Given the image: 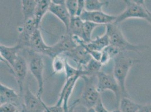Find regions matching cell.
Returning a JSON list of instances; mask_svg holds the SVG:
<instances>
[{
  "label": "cell",
  "mask_w": 151,
  "mask_h": 112,
  "mask_svg": "<svg viewBox=\"0 0 151 112\" xmlns=\"http://www.w3.org/2000/svg\"><path fill=\"white\" fill-rule=\"evenodd\" d=\"M119 24L113 23L106 25V34L109 39L110 45L117 48L122 52L132 51L139 53L142 50L148 48L145 45H137L129 43L124 37Z\"/></svg>",
  "instance_id": "1"
},
{
  "label": "cell",
  "mask_w": 151,
  "mask_h": 112,
  "mask_svg": "<svg viewBox=\"0 0 151 112\" xmlns=\"http://www.w3.org/2000/svg\"><path fill=\"white\" fill-rule=\"evenodd\" d=\"M139 61L124 56V52L114 58L113 75L120 86L122 97H129L125 86L126 78L131 67Z\"/></svg>",
  "instance_id": "2"
},
{
  "label": "cell",
  "mask_w": 151,
  "mask_h": 112,
  "mask_svg": "<svg viewBox=\"0 0 151 112\" xmlns=\"http://www.w3.org/2000/svg\"><path fill=\"white\" fill-rule=\"evenodd\" d=\"M28 67L29 71L36 80L38 84V91L37 96L42 99V95L44 92V63L41 54L36 53L32 50H28Z\"/></svg>",
  "instance_id": "3"
},
{
  "label": "cell",
  "mask_w": 151,
  "mask_h": 112,
  "mask_svg": "<svg viewBox=\"0 0 151 112\" xmlns=\"http://www.w3.org/2000/svg\"><path fill=\"white\" fill-rule=\"evenodd\" d=\"M126 7L125 10L117 16L114 23L120 24L126 19L138 18L147 20L148 9L145 6V1H124Z\"/></svg>",
  "instance_id": "4"
},
{
  "label": "cell",
  "mask_w": 151,
  "mask_h": 112,
  "mask_svg": "<svg viewBox=\"0 0 151 112\" xmlns=\"http://www.w3.org/2000/svg\"><path fill=\"white\" fill-rule=\"evenodd\" d=\"M96 86L98 90L101 93L106 90H111L114 94L117 106L122 97L120 86L113 74H108L100 71L97 75Z\"/></svg>",
  "instance_id": "5"
},
{
  "label": "cell",
  "mask_w": 151,
  "mask_h": 112,
  "mask_svg": "<svg viewBox=\"0 0 151 112\" xmlns=\"http://www.w3.org/2000/svg\"><path fill=\"white\" fill-rule=\"evenodd\" d=\"M95 77H82L85 84L81 96L78 99L81 103L88 109L93 108L101 97V93L98 90L96 84H95L94 82L93 78Z\"/></svg>",
  "instance_id": "6"
},
{
  "label": "cell",
  "mask_w": 151,
  "mask_h": 112,
  "mask_svg": "<svg viewBox=\"0 0 151 112\" xmlns=\"http://www.w3.org/2000/svg\"><path fill=\"white\" fill-rule=\"evenodd\" d=\"M21 112H45L47 106L42 99L32 93L28 82L25 84Z\"/></svg>",
  "instance_id": "7"
},
{
  "label": "cell",
  "mask_w": 151,
  "mask_h": 112,
  "mask_svg": "<svg viewBox=\"0 0 151 112\" xmlns=\"http://www.w3.org/2000/svg\"><path fill=\"white\" fill-rule=\"evenodd\" d=\"M77 45L78 44L73 37L68 33H65L57 43L50 46L46 55L54 58L57 56L62 55L68 52Z\"/></svg>",
  "instance_id": "8"
},
{
  "label": "cell",
  "mask_w": 151,
  "mask_h": 112,
  "mask_svg": "<svg viewBox=\"0 0 151 112\" xmlns=\"http://www.w3.org/2000/svg\"><path fill=\"white\" fill-rule=\"evenodd\" d=\"M10 71L17 80L20 91L19 94L22 97L28 71V65L25 58L22 56H18Z\"/></svg>",
  "instance_id": "9"
},
{
  "label": "cell",
  "mask_w": 151,
  "mask_h": 112,
  "mask_svg": "<svg viewBox=\"0 0 151 112\" xmlns=\"http://www.w3.org/2000/svg\"><path fill=\"white\" fill-rule=\"evenodd\" d=\"M85 43L82 42L73 50L64 54L67 58L71 59L77 64V68L86 66L93 58L86 48Z\"/></svg>",
  "instance_id": "10"
},
{
  "label": "cell",
  "mask_w": 151,
  "mask_h": 112,
  "mask_svg": "<svg viewBox=\"0 0 151 112\" xmlns=\"http://www.w3.org/2000/svg\"><path fill=\"white\" fill-rule=\"evenodd\" d=\"M80 18L83 21H88L97 25H108L115 22L117 16L111 15L101 11H88L85 10Z\"/></svg>",
  "instance_id": "11"
},
{
  "label": "cell",
  "mask_w": 151,
  "mask_h": 112,
  "mask_svg": "<svg viewBox=\"0 0 151 112\" xmlns=\"http://www.w3.org/2000/svg\"><path fill=\"white\" fill-rule=\"evenodd\" d=\"M80 77H81L80 76H76L72 78L66 80L60 93L59 99L55 104H57V106H63L65 112H68L69 98L75 88L76 82Z\"/></svg>",
  "instance_id": "12"
},
{
  "label": "cell",
  "mask_w": 151,
  "mask_h": 112,
  "mask_svg": "<svg viewBox=\"0 0 151 112\" xmlns=\"http://www.w3.org/2000/svg\"><path fill=\"white\" fill-rule=\"evenodd\" d=\"M22 48V47L18 43L12 47H8L3 44L0 45L1 60L6 63L10 70L19 56L20 50Z\"/></svg>",
  "instance_id": "13"
},
{
  "label": "cell",
  "mask_w": 151,
  "mask_h": 112,
  "mask_svg": "<svg viewBox=\"0 0 151 112\" xmlns=\"http://www.w3.org/2000/svg\"><path fill=\"white\" fill-rule=\"evenodd\" d=\"M19 30V44L22 48L27 47L32 35L35 30L38 29L35 19H32L24 21V25L20 27Z\"/></svg>",
  "instance_id": "14"
},
{
  "label": "cell",
  "mask_w": 151,
  "mask_h": 112,
  "mask_svg": "<svg viewBox=\"0 0 151 112\" xmlns=\"http://www.w3.org/2000/svg\"><path fill=\"white\" fill-rule=\"evenodd\" d=\"M28 48L39 54L46 55L50 46L45 43L39 28L37 29L32 35Z\"/></svg>",
  "instance_id": "15"
},
{
  "label": "cell",
  "mask_w": 151,
  "mask_h": 112,
  "mask_svg": "<svg viewBox=\"0 0 151 112\" xmlns=\"http://www.w3.org/2000/svg\"><path fill=\"white\" fill-rule=\"evenodd\" d=\"M49 11L57 16L63 23L65 27L66 32L68 31L71 16L66 8L65 5H56L52 3L51 1Z\"/></svg>",
  "instance_id": "16"
},
{
  "label": "cell",
  "mask_w": 151,
  "mask_h": 112,
  "mask_svg": "<svg viewBox=\"0 0 151 112\" xmlns=\"http://www.w3.org/2000/svg\"><path fill=\"white\" fill-rule=\"evenodd\" d=\"M20 97V94L17 93L14 90L7 87L4 84H0V101L1 104L10 103L19 106Z\"/></svg>",
  "instance_id": "17"
},
{
  "label": "cell",
  "mask_w": 151,
  "mask_h": 112,
  "mask_svg": "<svg viewBox=\"0 0 151 112\" xmlns=\"http://www.w3.org/2000/svg\"><path fill=\"white\" fill-rule=\"evenodd\" d=\"M109 45V40L107 34L92 39L88 43H85V46L88 51L101 52Z\"/></svg>",
  "instance_id": "18"
},
{
  "label": "cell",
  "mask_w": 151,
  "mask_h": 112,
  "mask_svg": "<svg viewBox=\"0 0 151 112\" xmlns=\"http://www.w3.org/2000/svg\"><path fill=\"white\" fill-rule=\"evenodd\" d=\"M103 65L99 61H96L92 58L90 61L85 66L77 68L80 69L82 77H93L96 76V75L101 71V69Z\"/></svg>",
  "instance_id": "19"
},
{
  "label": "cell",
  "mask_w": 151,
  "mask_h": 112,
  "mask_svg": "<svg viewBox=\"0 0 151 112\" xmlns=\"http://www.w3.org/2000/svg\"><path fill=\"white\" fill-rule=\"evenodd\" d=\"M21 4L24 21L29 19H35L37 0H22Z\"/></svg>",
  "instance_id": "20"
},
{
  "label": "cell",
  "mask_w": 151,
  "mask_h": 112,
  "mask_svg": "<svg viewBox=\"0 0 151 112\" xmlns=\"http://www.w3.org/2000/svg\"><path fill=\"white\" fill-rule=\"evenodd\" d=\"M50 4L51 1L49 0H37L35 19L38 28H39L40 24L45 15L49 11Z\"/></svg>",
  "instance_id": "21"
},
{
  "label": "cell",
  "mask_w": 151,
  "mask_h": 112,
  "mask_svg": "<svg viewBox=\"0 0 151 112\" xmlns=\"http://www.w3.org/2000/svg\"><path fill=\"white\" fill-rule=\"evenodd\" d=\"M83 22L84 21H82L80 17L76 16L71 18L69 29L66 33H68L72 36L80 38L82 39Z\"/></svg>",
  "instance_id": "22"
},
{
  "label": "cell",
  "mask_w": 151,
  "mask_h": 112,
  "mask_svg": "<svg viewBox=\"0 0 151 112\" xmlns=\"http://www.w3.org/2000/svg\"><path fill=\"white\" fill-rule=\"evenodd\" d=\"M142 104L134 102L129 97H122L119 104V110L120 112H138Z\"/></svg>",
  "instance_id": "23"
},
{
  "label": "cell",
  "mask_w": 151,
  "mask_h": 112,
  "mask_svg": "<svg viewBox=\"0 0 151 112\" xmlns=\"http://www.w3.org/2000/svg\"><path fill=\"white\" fill-rule=\"evenodd\" d=\"M121 53H122L121 50L109 44L101 51V57L100 62L103 66L106 65L111 59H114Z\"/></svg>",
  "instance_id": "24"
},
{
  "label": "cell",
  "mask_w": 151,
  "mask_h": 112,
  "mask_svg": "<svg viewBox=\"0 0 151 112\" xmlns=\"http://www.w3.org/2000/svg\"><path fill=\"white\" fill-rule=\"evenodd\" d=\"M67 60V58L64 55L57 56L53 58L52 67L54 74H60L65 72Z\"/></svg>",
  "instance_id": "25"
},
{
  "label": "cell",
  "mask_w": 151,
  "mask_h": 112,
  "mask_svg": "<svg viewBox=\"0 0 151 112\" xmlns=\"http://www.w3.org/2000/svg\"><path fill=\"white\" fill-rule=\"evenodd\" d=\"M109 4L108 1L85 0V10L88 11H101L104 7H107Z\"/></svg>",
  "instance_id": "26"
},
{
  "label": "cell",
  "mask_w": 151,
  "mask_h": 112,
  "mask_svg": "<svg viewBox=\"0 0 151 112\" xmlns=\"http://www.w3.org/2000/svg\"><path fill=\"white\" fill-rule=\"evenodd\" d=\"M99 26L95 23L84 21L83 25V33H82V40L86 43H89L91 39V35L93 31H94L95 28Z\"/></svg>",
  "instance_id": "27"
},
{
  "label": "cell",
  "mask_w": 151,
  "mask_h": 112,
  "mask_svg": "<svg viewBox=\"0 0 151 112\" xmlns=\"http://www.w3.org/2000/svg\"><path fill=\"white\" fill-rule=\"evenodd\" d=\"M64 73L65 74L66 80L72 78L76 76H80L81 77V74L80 69L75 68L72 66L68 62V58L65 63V69Z\"/></svg>",
  "instance_id": "28"
},
{
  "label": "cell",
  "mask_w": 151,
  "mask_h": 112,
  "mask_svg": "<svg viewBox=\"0 0 151 112\" xmlns=\"http://www.w3.org/2000/svg\"><path fill=\"white\" fill-rule=\"evenodd\" d=\"M65 6L71 18H74L77 16L78 0H66Z\"/></svg>",
  "instance_id": "29"
},
{
  "label": "cell",
  "mask_w": 151,
  "mask_h": 112,
  "mask_svg": "<svg viewBox=\"0 0 151 112\" xmlns=\"http://www.w3.org/2000/svg\"><path fill=\"white\" fill-rule=\"evenodd\" d=\"M0 112H21L19 106L15 104L6 103L1 104Z\"/></svg>",
  "instance_id": "30"
},
{
  "label": "cell",
  "mask_w": 151,
  "mask_h": 112,
  "mask_svg": "<svg viewBox=\"0 0 151 112\" xmlns=\"http://www.w3.org/2000/svg\"><path fill=\"white\" fill-rule=\"evenodd\" d=\"M88 108L81 103L79 99L76 100L68 109V112H88Z\"/></svg>",
  "instance_id": "31"
},
{
  "label": "cell",
  "mask_w": 151,
  "mask_h": 112,
  "mask_svg": "<svg viewBox=\"0 0 151 112\" xmlns=\"http://www.w3.org/2000/svg\"><path fill=\"white\" fill-rule=\"evenodd\" d=\"M93 108L94 109L95 111L96 112H110L105 107L101 97L97 101Z\"/></svg>",
  "instance_id": "32"
},
{
  "label": "cell",
  "mask_w": 151,
  "mask_h": 112,
  "mask_svg": "<svg viewBox=\"0 0 151 112\" xmlns=\"http://www.w3.org/2000/svg\"><path fill=\"white\" fill-rule=\"evenodd\" d=\"M45 112H65L63 106H57L55 104L54 106H48L46 108Z\"/></svg>",
  "instance_id": "33"
},
{
  "label": "cell",
  "mask_w": 151,
  "mask_h": 112,
  "mask_svg": "<svg viewBox=\"0 0 151 112\" xmlns=\"http://www.w3.org/2000/svg\"><path fill=\"white\" fill-rule=\"evenodd\" d=\"M85 10V0H78V9H77L76 16L80 17Z\"/></svg>",
  "instance_id": "34"
},
{
  "label": "cell",
  "mask_w": 151,
  "mask_h": 112,
  "mask_svg": "<svg viewBox=\"0 0 151 112\" xmlns=\"http://www.w3.org/2000/svg\"><path fill=\"white\" fill-rule=\"evenodd\" d=\"M138 112H151V104L142 105Z\"/></svg>",
  "instance_id": "35"
},
{
  "label": "cell",
  "mask_w": 151,
  "mask_h": 112,
  "mask_svg": "<svg viewBox=\"0 0 151 112\" xmlns=\"http://www.w3.org/2000/svg\"><path fill=\"white\" fill-rule=\"evenodd\" d=\"M148 16L147 19V21L151 25V12L149 11V10H148Z\"/></svg>",
  "instance_id": "36"
},
{
  "label": "cell",
  "mask_w": 151,
  "mask_h": 112,
  "mask_svg": "<svg viewBox=\"0 0 151 112\" xmlns=\"http://www.w3.org/2000/svg\"><path fill=\"white\" fill-rule=\"evenodd\" d=\"M88 112H96L95 111L94 109L93 108H91L88 109Z\"/></svg>",
  "instance_id": "37"
},
{
  "label": "cell",
  "mask_w": 151,
  "mask_h": 112,
  "mask_svg": "<svg viewBox=\"0 0 151 112\" xmlns=\"http://www.w3.org/2000/svg\"><path fill=\"white\" fill-rule=\"evenodd\" d=\"M120 112V111L119 109H116V110H114L112 112Z\"/></svg>",
  "instance_id": "38"
}]
</instances>
